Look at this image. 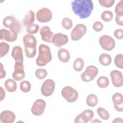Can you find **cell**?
<instances>
[{
  "instance_id": "cell-30",
  "label": "cell",
  "mask_w": 123,
  "mask_h": 123,
  "mask_svg": "<svg viewBox=\"0 0 123 123\" xmlns=\"http://www.w3.org/2000/svg\"><path fill=\"white\" fill-rule=\"evenodd\" d=\"M20 88L23 92L28 93L31 90V85L28 81L24 80L20 83Z\"/></svg>"
},
{
  "instance_id": "cell-1",
  "label": "cell",
  "mask_w": 123,
  "mask_h": 123,
  "mask_svg": "<svg viewBox=\"0 0 123 123\" xmlns=\"http://www.w3.org/2000/svg\"><path fill=\"white\" fill-rule=\"evenodd\" d=\"M71 6L73 12L80 19L88 18L94 8L91 0H75L71 2Z\"/></svg>"
},
{
  "instance_id": "cell-36",
  "label": "cell",
  "mask_w": 123,
  "mask_h": 123,
  "mask_svg": "<svg viewBox=\"0 0 123 123\" xmlns=\"http://www.w3.org/2000/svg\"><path fill=\"white\" fill-rule=\"evenodd\" d=\"M116 16H123V0H121L117 3L115 8Z\"/></svg>"
},
{
  "instance_id": "cell-23",
  "label": "cell",
  "mask_w": 123,
  "mask_h": 123,
  "mask_svg": "<svg viewBox=\"0 0 123 123\" xmlns=\"http://www.w3.org/2000/svg\"><path fill=\"white\" fill-rule=\"evenodd\" d=\"M35 13L32 10H29L25 14L23 20V24L25 26H27L29 25L33 24L35 20Z\"/></svg>"
},
{
  "instance_id": "cell-18",
  "label": "cell",
  "mask_w": 123,
  "mask_h": 123,
  "mask_svg": "<svg viewBox=\"0 0 123 123\" xmlns=\"http://www.w3.org/2000/svg\"><path fill=\"white\" fill-rule=\"evenodd\" d=\"M16 118L14 112L11 111L6 110L0 114V120L3 123H12Z\"/></svg>"
},
{
  "instance_id": "cell-14",
  "label": "cell",
  "mask_w": 123,
  "mask_h": 123,
  "mask_svg": "<svg viewBox=\"0 0 123 123\" xmlns=\"http://www.w3.org/2000/svg\"><path fill=\"white\" fill-rule=\"evenodd\" d=\"M68 42V36L64 34L58 33L53 34L52 37V43L56 47L60 48L66 44Z\"/></svg>"
},
{
  "instance_id": "cell-2",
  "label": "cell",
  "mask_w": 123,
  "mask_h": 123,
  "mask_svg": "<svg viewBox=\"0 0 123 123\" xmlns=\"http://www.w3.org/2000/svg\"><path fill=\"white\" fill-rule=\"evenodd\" d=\"M25 45V52L27 58H32L37 52V39L32 35L26 34L23 38Z\"/></svg>"
},
{
  "instance_id": "cell-6",
  "label": "cell",
  "mask_w": 123,
  "mask_h": 123,
  "mask_svg": "<svg viewBox=\"0 0 123 123\" xmlns=\"http://www.w3.org/2000/svg\"><path fill=\"white\" fill-rule=\"evenodd\" d=\"M98 68L94 65L88 66L86 70L81 74V79L85 82H90L96 77L98 75Z\"/></svg>"
},
{
  "instance_id": "cell-13",
  "label": "cell",
  "mask_w": 123,
  "mask_h": 123,
  "mask_svg": "<svg viewBox=\"0 0 123 123\" xmlns=\"http://www.w3.org/2000/svg\"><path fill=\"white\" fill-rule=\"evenodd\" d=\"M94 113L91 110H86L78 114L74 119L75 123H87L92 120Z\"/></svg>"
},
{
  "instance_id": "cell-37",
  "label": "cell",
  "mask_w": 123,
  "mask_h": 123,
  "mask_svg": "<svg viewBox=\"0 0 123 123\" xmlns=\"http://www.w3.org/2000/svg\"><path fill=\"white\" fill-rule=\"evenodd\" d=\"M98 1L101 6L106 8L112 7L115 2L114 0H98Z\"/></svg>"
},
{
  "instance_id": "cell-10",
  "label": "cell",
  "mask_w": 123,
  "mask_h": 123,
  "mask_svg": "<svg viewBox=\"0 0 123 123\" xmlns=\"http://www.w3.org/2000/svg\"><path fill=\"white\" fill-rule=\"evenodd\" d=\"M36 16L37 21L40 23H46L51 20L52 13L49 9L44 7L37 11Z\"/></svg>"
},
{
  "instance_id": "cell-27",
  "label": "cell",
  "mask_w": 123,
  "mask_h": 123,
  "mask_svg": "<svg viewBox=\"0 0 123 123\" xmlns=\"http://www.w3.org/2000/svg\"><path fill=\"white\" fill-rule=\"evenodd\" d=\"M97 84L100 88H106L109 85V79L105 76H101L98 78Z\"/></svg>"
},
{
  "instance_id": "cell-12",
  "label": "cell",
  "mask_w": 123,
  "mask_h": 123,
  "mask_svg": "<svg viewBox=\"0 0 123 123\" xmlns=\"http://www.w3.org/2000/svg\"><path fill=\"white\" fill-rule=\"evenodd\" d=\"M14 69L12 74L13 79L16 81L22 80L25 77L23 62H15Z\"/></svg>"
},
{
  "instance_id": "cell-44",
  "label": "cell",
  "mask_w": 123,
  "mask_h": 123,
  "mask_svg": "<svg viewBox=\"0 0 123 123\" xmlns=\"http://www.w3.org/2000/svg\"><path fill=\"white\" fill-rule=\"evenodd\" d=\"M91 123H101V121H100V120H99L98 119H95L94 120L92 121L91 122Z\"/></svg>"
},
{
  "instance_id": "cell-7",
  "label": "cell",
  "mask_w": 123,
  "mask_h": 123,
  "mask_svg": "<svg viewBox=\"0 0 123 123\" xmlns=\"http://www.w3.org/2000/svg\"><path fill=\"white\" fill-rule=\"evenodd\" d=\"M98 42L102 49L107 51H111L115 47L114 39L110 36H101L99 38Z\"/></svg>"
},
{
  "instance_id": "cell-41",
  "label": "cell",
  "mask_w": 123,
  "mask_h": 123,
  "mask_svg": "<svg viewBox=\"0 0 123 123\" xmlns=\"http://www.w3.org/2000/svg\"><path fill=\"white\" fill-rule=\"evenodd\" d=\"M6 72L4 70L3 66L2 63H0V78L2 79L4 78L6 76Z\"/></svg>"
},
{
  "instance_id": "cell-42",
  "label": "cell",
  "mask_w": 123,
  "mask_h": 123,
  "mask_svg": "<svg viewBox=\"0 0 123 123\" xmlns=\"http://www.w3.org/2000/svg\"><path fill=\"white\" fill-rule=\"evenodd\" d=\"M5 97V92L3 87H0V101H1Z\"/></svg>"
},
{
  "instance_id": "cell-16",
  "label": "cell",
  "mask_w": 123,
  "mask_h": 123,
  "mask_svg": "<svg viewBox=\"0 0 123 123\" xmlns=\"http://www.w3.org/2000/svg\"><path fill=\"white\" fill-rule=\"evenodd\" d=\"M112 101L114 109L119 112L123 111V98L120 93H115L112 96Z\"/></svg>"
},
{
  "instance_id": "cell-35",
  "label": "cell",
  "mask_w": 123,
  "mask_h": 123,
  "mask_svg": "<svg viewBox=\"0 0 123 123\" xmlns=\"http://www.w3.org/2000/svg\"><path fill=\"white\" fill-rule=\"evenodd\" d=\"M62 27L66 30H70L73 27V22L72 20L68 17L64 18L62 22Z\"/></svg>"
},
{
  "instance_id": "cell-43",
  "label": "cell",
  "mask_w": 123,
  "mask_h": 123,
  "mask_svg": "<svg viewBox=\"0 0 123 123\" xmlns=\"http://www.w3.org/2000/svg\"><path fill=\"white\" fill-rule=\"evenodd\" d=\"M123 122V121L122 118L118 117V118H115L113 120V121H112V123H122Z\"/></svg>"
},
{
  "instance_id": "cell-28",
  "label": "cell",
  "mask_w": 123,
  "mask_h": 123,
  "mask_svg": "<svg viewBox=\"0 0 123 123\" xmlns=\"http://www.w3.org/2000/svg\"><path fill=\"white\" fill-rule=\"evenodd\" d=\"M97 113L99 117L103 120H107L110 118V114L106 110L102 107H99L97 109Z\"/></svg>"
},
{
  "instance_id": "cell-15",
  "label": "cell",
  "mask_w": 123,
  "mask_h": 123,
  "mask_svg": "<svg viewBox=\"0 0 123 123\" xmlns=\"http://www.w3.org/2000/svg\"><path fill=\"white\" fill-rule=\"evenodd\" d=\"M112 85L116 87H120L123 85V74L121 71L117 70H112L110 73Z\"/></svg>"
},
{
  "instance_id": "cell-8",
  "label": "cell",
  "mask_w": 123,
  "mask_h": 123,
  "mask_svg": "<svg viewBox=\"0 0 123 123\" xmlns=\"http://www.w3.org/2000/svg\"><path fill=\"white\" fill-rule=\"evenodd\" d=\"M87 31L86 26L82 24L76 25L71 33V39L73 41H77L82 38Z\"/></svg>"
},
{
  "instance_id": "cell-4",
  "label": "cell",
  "mask_w": 123,
  "mask_h": 123,
  "mask_svg": "<svg viewBox=\"0 0 123 123\" xmlns=\"http://www.w3.org/2000/svg\"><path fill=\"white\" fill-rule=\"evenodd\" d=\"M3 25L6 28H9L12 33L18 34L21 30V25L19 21L13 16H7L2 21Z\"/></svg>"
},
{
  "instance_id": "cell-11",
  "label": "cell",
  "mask_w": 123,
  "mask_h": 123,
  "mask_svg": "<svg viewBox=\"0 0 123 123\" xmlns=\"http://www.w3.org/2000/svg\"><path fill=\"white\" fill-rule=\"evenodd\" d=\"M46 103L43 99H37L33 103L31 111L32 113L37 116L42 115L45 109Z\"/></svg>"
},
{
  "instance_id": "cell-31",
  "label": "cell",
  "mask_w": 123,
  "mask_h": 123,
  "mask_svg": "<svg viewBox=\"0 0 123 123\" xmlns=\"http://www.w3.org/2000/svg\"><path fill=\"white\" fill-rule=\"evenodd\" d=\"M113 14L111 11H105L101 14V19L105 22L111 21L113 19Z\"/></svg>"
},
{
  "instance_id": "cell-40",
  "label": "cell",
  "mask_w": 123,
  "mask_h": 123,
  "mask_svg": "<svg viewBox=\"0 0 123 123\" xmlns=\"http://www.w3.org/2000/svg\"><path fill=\"white\" fill-rule=\"evenodd\" d=\"M115 22L117 25L123 26V16H115Z\"/></svg>"
},
{
  "instance_id": "cell-29",
  "label": "cell",
  "mask_w": 123,
  "mask_h": 123,
  "mask_svg": "<svg viewBox=\"0 0 123 123\" xmlns=\"http://www.w3.org/2000/svg\"><path fill=\"white\" fill-rule=\"evenodd\" d=\"M10 49L9 45L3 41L0 43V57L1 58L5 56L9 52Z\"/></svg>"
},
{
  "instance_id": "cell-39",
  "label": "cell",
  "mask_w": 123,
  "mask_h": 123,
  "mask_svg": "<svg viewBox=\"0 0 123 123\" xmlns=\"http://www.w3.org/2000/svg\"><path fill=\"white\" fill-rule=\"evenodd\" d=\"M114 36L117 39H122L123 37V30L122 29H117L114 31Z\"/></svg>"
},
{
  "instance_id": "cell-26",
  "label": "cell",
  "mask_w": 123,
  "mask_h": 123,
  "mask_svg": "<svg viewBox=\"0 0 123 123\" xmlns=\"http://www.w3.org/2000/svg\"><path fill=\"white\" fill-rule=\"evenodd\" d=\"M84 66V61L81 58H77L73 63V68L76 72H80Z\"/></svg>"
},
{
  "instance_id": "cell-21",
  "label": "cell",
  "mask_w": 123,
  "mask_h": 123,
  "mask_svg": "<svg viewBox=\"0 0 123 123\" xmlns=\"http://www.w3.org/2000/svg\"><path fill=\"white\" fill-rule=\"evenodd\" d=\"M59 60L62 62H67L70 59V54L69 51L64 48L60 49L58 51Z\"/></svg>"
},
{
  "instance_id": "cell-5",
  "label": "cell",
  "mask_w": 123,
  "mask_h": 123,
  "mask_svg": "<svg viewBox=\"0 0 123 123\" xmlns=\"http://www.w3.org/2000/svg\"><path fill=\"white\" fill-rule=\"evenodd\" d=\"M62 97L69 102H74L78 98L77 91L70 86H64L61 91Z\"/></svg>"
},
{
  "instance_id": "cell-3",
  "label": "cell",
  "mask_w": 123,
  "mask_h": 123,
  "mask_svg": "<svg viewBox=\"0 0 123 123\" xmlns=\"http://www.w3.org/2000/svg\"><path fill=\"white\" fill-rule=\"evenodd\" d=\"M52 60V54L50 48L44 44L38 47V55L36 59V62L38 66H45Z\"/></svg>"
},
{
  "instance_id": "cell-25",
  "label": "cell",
  "mask_w": 123,
  "mask_h": 123,
  "mask_svg": "<svg viewBox=\"0 0 123 123\" xmlns=\"http://www.w3.org/2000/svg\"><path fill=\"white\" fill-rule=\"evenodd\" d=\"M98 97L94 94H90L88 95L86 99L87 105L90 107H94L96 106L98 103Z\"/></svg>"
},
{
  "instance_id": "cell-32",
  "label": "cell",
  "mask_w": 123,
  "mask_h": 123,
  "mask_svg": "<svg viewBox=\"0 0 123 123\" xmlns=\"http://www.w3.org/2000/svg\"><path fill=\"white\" fill-rule=\"evenodd\" d=\"M115 66L120 69L123 68V55L122 53L117 54L114 59Z\"/></svg>"
},
{
  "instance_id": "cell-34",
  "label": "cell",
  "mask_w": 123,
  "mask_h": 123,
  "mask_svg": "<svg viewBox=\"0 0 123 123\" xmlns=\"http://www.w3.org/2000/svg\"><path fill=\"white\" fill-rule=\"evenodd\" d=\"M48 75L47 71L43 68H39L37 69L35 72V75L38 79H44Z\"/></svg>"
},
{
  "instance_id": "cell-38",
  "label": "cell",
  "mask_w": 123,
  "mask_h": 123,
  "mask_svg": "<svg viewBox=\"0 0 123 123\" xmlns=\"http://www.w3.org/2000/svg\"><path fill=\"white\" fill-rule=\"evenodd\" d=\"M103 28V25L100 21H96L93 25V29L96 32H100Z\"/></svg>"
},
{
  "instance_id": "cell-9",
  "label": "cell",
  "mask_w": 123,
  "mask_h": 123,
  "mask_svg": "<svg viewBox=\"0 0 123 123\" xmlns=\"http://www.w3.org/2000/svg\"><path fill=\"white\" fill-rule=\"evenodd\" d=\"M55 83L51 79L45 80L41 86V93L45 97H49L54 92Z\"/></svg>"
},
{
  "instance_id": "cell-33",
  "label": "cell",
  "mask_w": 123,
  "mask_h": 123,
  "mask_svg": "<svg viewBox=\"0 0 123 123\" xmlns=\"http://www.w3.org/2000/svg\"><path fill=\"white\" fill-rule=\"evenodd\" d=\"M39 25H38L37 24H32L28 26H27L26 27V32L29 34H36L39 30Z\"/></svg>"
},
{
  "instance_id": "cell-19",
  "label": "cell",
  "mask_w": 123,
  "mask_h": 123,
  "mask_svg": "<svg viewBox=\"0 0 123 123\" xmlns=\"http://www.w3.org/2000/svg\"><path fill=\"white\" fill-rule=\"evenodd\" d=\"M40 34L43 41L47 43H52L53 33L48 26H43L40 30Z\"/></svg>"
},
{
  "instance_id": "cell-24",
  "label": "cell",
  "mask_w": 123,
  "mask_h": 123,
  "mask_svg": "<svg viewBox=\"0 0 123 123\" xmlns=\"http://www.w3.org/2000/svg\"><path fill=\"white\" fill-rule=\"evenodd\" d=\"M98 61L102 65L107 66L111 64L112 62V58L111 55L109 54L103 53L99 56Z\"/></svg>"
},
{
  "instance_id": "cell-20",
  "label": "cell",
  "mask_w": 123,
  "mask_h": 123,
  "mask_svg": "<svg viewBox=\"0 0 123 123\" xmlns=\"http://www.w3.org/2000/svg\"><path fill=\"white\" fill-rule=\"evenodd\" d=\"M12 57L14 60L15 62H23L24 61V56L22 49L19 46H16L12 48Z\"/></svg>"
},
{
  "instance_id": "cell-17",
  "label": "cell",
  "mask_w": 123,
  "mask_h": 123,
  "mask_svg": "<svg viewBox=\"0 0 123 123\" xmlns=\"http://www.w3.org/2000/svg\"><path fill=\"white\" fill-rule=\"evenodd\" d=\"M0 38L8 42H14L17 39V34L6 29L0 30Z\"/></svg>"
},
{
  "instance_id": "cell-22",
  "label": "cell",
  "mask_w": 123,
  "mask_h": 123,
  "mask_svg": "<svg viewBox=\"0 0 123 123\" xmlns=\"http://www.w3.org/2000/svg\"><path fill=\"white\" fill-rule=\"evenodd\" d=\"M4 86L6 90L9 92L12 93L16 91L17 86L16 82L13 79H8L4 82Z\"/></svg>"
}]
</instances>
